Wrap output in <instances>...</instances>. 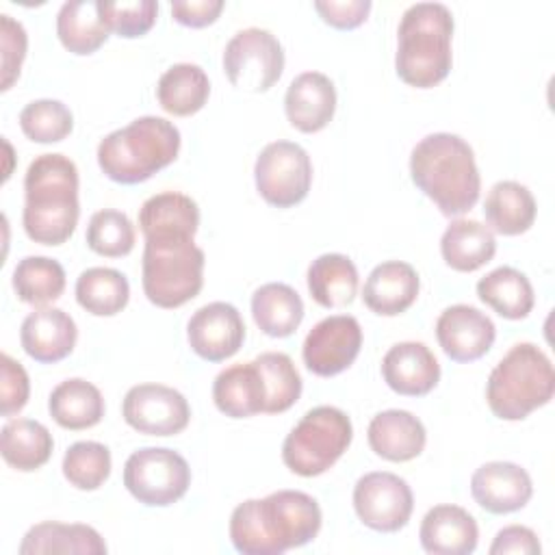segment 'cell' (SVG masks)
I'll return each instance as SVG.
<instances>
[{
    "mask_svg": "<svg viewBox=\"0 0 555 555\" xmlns=\"http://www.w3.org/2000/svg\"><path fill=\"white\" fill-rule=\"evenodd\" d=\"M48 412L63 429H89L104 416V397L91 382L72 377L52 388L48 397Z\"/></svg>",
    "mask_w": 555,
    "mask_h": 555,
    "instance_id": "cell-28",
    "label": "cell"
},
{
    "mask_svg": "<svg viewBox=\"0 0 555 555\" xmlns=\"http://www.w3.org/2000/svg\"><path fill=\"white\" fill-rule=\"evenodd\" d=\"M555 392L551 358L533 343H516L490 371L486 401L501 421H522Z\"/></svg>",
    "mask_w": 555,
    "mask_h": 555,
    "instance_id": "cell-7",
    "label": "cell"
},
{
    "mask_svg": "<svg viewBox=\"0 0 555 555\" xmlns=\"http://www.w3.org/2000/svg\"><path fill=\"white\" fill-rule=\"evenodd\" d=\"M488 551L490 555H540L542 546L533 529L525 525H507L496 531Z\"/></svg>",
    "mask_w": 555,
    "mask_h": 555,
    "instance_id": "cell-46",
    "label": "cell"
},
{
    "mask_svg": "<svg viewBox=\"0 0 555 555\" xmlns=\"http://www.w3.org/2000/svg\"><path fill=\"white\" fill-rule=\"evenodd\" d=\"M85 241H87V247L98 256L121 258L132 251L137 232L126 212L115 208H104L91 215Z\"/></svg>",
    "mask_w": 555,
    "mask_h": 555,
    "instance_id": "cell-40",
    "label": "cell"
},
{
    "mask_svg": "<svg viewBox=\"0 0 555 555\" xmlns=\"http://www.w3.org/2000/svg\"><path fill=\"white\" fill-rule=\"evenodd\" d=\"M442 260L460 273H473L496 254L494 232L475 219H455L440 238Z\"/></svg>",
    "mask_w": 555,
    "mask_h": 555,
    "instance_id": "cell-26",
    "label": "cell"
},
{
    "mask_svg": "<svg viewBox=\"0 0 555 555\" xmlns=\"http://www.w3.org/2000/svg\"><path fill=\"white\" fill-rule=\"evenodd\" d=\"M321 507L301 490H278L238 503L230 516L232 546L243 555H282L321 531Z\"/></svg>",
    "mask_w": 555,
    "mask_h": 555,
    "instance_id": "cell-1",
    "label": "cell"
},
{
    "mask_svg": "<svg viewBox=\"0 0 555 555\" xmlns=\"http://www.w3.org/2000/svg\"><path fill=\"white\" fill-rule=\"evenodd\" d=\"M124 421L145 436H176L186 429L191 408L184 395L165 384H137L121 403Z\"/></svg>",
    "mask_w": 555,
    "mask_h": 555,
    "instance_id": "cell-13",
    "label": "cell"
},
{
    "mask_svg": "<svg viewBox=\"0 0 555 555\" xmlns=\"http://www.w3.org/2000/svg\"><path fill=\"white\" fill-rule=\"evenodd\" d=\"M54 449L52 434L33 418H13L0 431L2 460L22 473L41 468Z\"/></svg>",
    "mask_w": 555,
    "mask_h": 555,
    "instance_id": "cell-34",
    "label": "cell"
},
{
    "mask_svg": "<svg viewBox=\"0 0 555 555\" xmlns=\"http://www.w3.org/2000/svg\"><path fill=\"white\" fill-rule=\"evenodd\" d=\"M78 338L76 321L61 308L33 310L20 330L22 349L41 364H54L67 358Z\"/></svg>",
    "mask_w": 555,
    "mask_h": 555,
    "instance_id": "cell-20",
    "label": "cell"
},
{
    "mask_svg": "<svg viewBox=\"0 0 555 555\" xmlns=\"http://www.w3.org/2000/svg\"><path fill=\"white\" fill-rule=\"evenodd\" d=\"M210 95V80L195 63L171 65L156 85V98L165 113L189 117L204 108Z\"/></svg>",
    "mask_w": 555,
    "mask_h": 555,
    "instance_id": "cell-32",
    "label": "cell"
},
{
    "mask_svg": "<svg viewBox=\"0 0 555 555\" xmlns=\"http://www.w3.org/2000/svg\"><path fill=\"white\" fill-rule=\"evenodd\" d=\"M100 15L106 26L124 39L143 37L156 22L158 2L132 0V2H104L100 0Z\"/></svg>",
    "mask_w": 555,
    "mask_h": 555,
    "instance_id": "cell-42",
    "label": "cell"
},
{
    "mask_svg": "<svg viewBox=\"0 0 555 555\" xmlns=\"http://www.w3.org/2000/svg\"><path fill=\"white\" fill-rule=\"evenodd\" d=\"M371 0H319L314 2V11L321 20L338 30H351L366 22L371 11Z\"/></svg>",
    "mask_w": 555,
    "mask_h": 555,
    "instance_id": "cell-45",
    "label": "cell"
},
{
    "mask_svg": "<svg viewBox=\"0 0 555 555\" xmlns=\"http://www.w3.org/2000/svg\"><path fill=\"white\" fill-rule=\"evenodd\" d=\"M362 347V327L351 314H332L321 319L306 336L301 356L310 373L334 377L347 371Z\"/></svg>",
    "mask_w": 555,
    "mask_h": 555,
    "instance_id": "cell-14",
    "label": "cell"
},
{
    "mask_svg": "<svg viewBox=\"0 0 555 555\" xmlns=\"http://www.w3.org/2000/svg\"><path fill=\"white\" fill-rule=\"evenodd\" d=\"M251 317L262 334L271 338H286L304 321V301L293 286L284 282H269L254 291Z\"/></svg>",
    "mask_w": 555,
    "mask_h": 555,
    "instance_id": "cell-30",
    "label": "cell"
},
{
    "mask_svg": "<svg viewBox=\"0 0 555 555\" xmlns=\"http://www.w3.org/2000/svg\"><path fill=\"white\" fill-rule=\"evenodd\" d=\"M106 551L108 546L104 538L93 527L80 522L67 525L56 520L33 525L24 533L17 548L20 555H104Z\"/></svg>",
    "mask_w": 555,
    "mask_h": 555,
    "instance_id": "cell-25",
    "label": "cell"
},
{
    "mask_svg": "<svg viewBox=\"0 0 555 555\" xmlns=\"http://www.w3.org/2000/svg\"><path fill=\"white\" fill-rule=\"evenodd\" d=\"M453 15L442 2H416L401 15L397 28V76L416 89L442 82L453 65Z\"/></svg>",
    "mask_w": 555,
    "mask_h": 555,
    "instance_id": "cell-4",
    "label": "cell"
},
{
    "mask_svg": "<svg viewBox=\"0 0 555 555\" xmlns=\"http://www.w3.org/2000/svg\"><path fill=\"white\" fill-rule=\"evenodd\" d=\"M418 288V273L410 262L386 260L369 273L362 288V301L379 317H397L416 301Z\"/></svg>",
    "mask_w": 555,
    "mask_h": 555,
    "instance_id": "cell-22",
    "label": "cell"
},
{
    "mask_svg": "<svg viewBox=\"0 0 555 555\" xmlns=\"http://www.w3.org/2000/svg\"><path fill=\"white\" fill-rule=\"evenodd\" d=\"M193 234L160 232L145 236L141 284L145 297L158 308H180L204 286V249Z\"/></svg>",
    "mask_w": 555,
    "mask_h": 555,
    "instance_id": "cell-6",
    "label": "cell"
},
{
    "mask_svg": "<svg viewBox=\"0 0 555 555\" xmlns=\"http://www.w3.org/2000/svg\"><path fill=\"white\" fill-rule=\"evenodd\" d=\"M256 191L275 208H291L306 199L312 184L308 152L293 141L267 143L254 165Z\"/></svg>",
    "mask_w": 555,
    "mask_h": 555,
    "instance_id": "cell-11",
    "label": "cell"
},
{
    "mask_svg": "<svg viewBox=\"0 0 555 555\" xmlns=\"http://www.w3.org/2000/svg\"><path fill=\"white\" fill-rule=\"evenodd\" d=\"M126 490L147 507H167L180 501L191 486L189 462L167 447H143L124 464Z\"/></svg>",
    "mask_w": 555,
    "mask_h": 555,
    "instance_id": "cell-9",
    "label": "cell"
},
{
    "mask_svg": "<svg viewBox=\"0 0 555 555\" xmlns=\"http://www.w3.org/2000/svg\"><path fill=\"white\" fill-rule=\"evenodd\" d=\"M286 119L299 132L323 130L336 113V87L321 72H301L295 76L284 95Z\"/></svg>",
    "mask_w": 555,
    "mask_h": 555,
    "instance_id": "cell-19",
    "label": "cell"
},
{
    "mask_svg": "<svg viewBox=\"0 0 555 555\" xmlns=\"http://www.w3.org/2000/svg\"><path fill=\"white\" fill-rule=\"evenodd\" d=\"M65 269L48 256H26L13 269V288L17 299L28 306L46 308L65 291Z\"/></svg>",
    "mask_w": 555,
    "mask_h": 555,
    "instance_id": "cell-37",
    "label": "cell"
},
{
    "mask_svg": "<svg viewBox=\"0 0 555 555\" xmlns=\"http://www.w3.org/2000/svg\"><path fill=\"white\" fill-rule=\"evenodd\" d=\"M212 401L230 418H249L264 412L267 386L256 362L223 369L212 382Z\"/></svg>",
    "mask_w": 555,
    "mask_h": 555,
    "instance_id": "cell-24",
    "label": "cell"
},
{
    "mask_svg": "<svg viewBox=\"0 0 555 555\" xmlns=\"http://www.w3.org/2000/svg\"><path fill=\"white\" fill-rule=\"evenodd\" d=\"M111 28L100 15V0H67L56 13V35L65 50L78 56L93 54Z\"/></svg>",
    "mask_w": 555,
    "mask_h": 555,
    "instance_id": "cell-31",
    "label": "cell"
},
{
    "mask_svg": "<svg viewBox=\"0 0 555 555\" xmlns=\"http://www.w3.org/2000/svg\"><path fill=\"white\" fill-rule=\"evenodd\" d=\"M351 438V418L340 408L317 405L284 438L282 462L299 477L323 475L343 457Z\"/></svg>",
    "mask_w": 555,
    "mask_h": 555,
    "instance_id": "cell-8",
    "label": "cell"
},
{
    "mask_svg": "<svg viewBox=\"0 0 555 555\" xmlns=\"http://www.w3.org/2000/svg\"><path fill=\"white\" fill-rule=\"evenodd\" d=\"M310 297L323 308H345L358 295L360 275L345 254H321L308 267Z\"/></svg>",
    "mask_w": 555,
    "mask_h": 555,
    "instance_id": "cell-29",
    "label": "cell"
},
{
    "mask_svg": "<svg viewBox=\"0 0 555 555\" xmlns=\"http://www.w3.org/2000/svg\"><path fill=\"white\" fill-rule=\"evenodd\" d=\"M180 143V130L171 121L143 115L100 141L98 165L117 184H139L171 165Z\"/></svg>",
    "mask_w": 555,
    "mask_h": 555,
    "instance_id": "cell-5",
    "label": "cell"
},
{
    "mask_svg": "<svg viewBox=\"0 0 555 555\" xmlns=\"http://www.w3.org/2000/svg\"><path fill=\"white\" fill-rule=\"evenodd\" d=\"M223 72L241 91H269L284 72V48L267 28H243L225 43Z\"/></svg>",
    "mask_w": 555,
    "mask_h": 555,
    "instance_id": "cell-10",
    "label": "cell"
},
{
    "mask_svg": "<svg viewBox=\"0 0 555 555\" xmlns=\"http://www.w3.org/2000/svg\"><path fill=\"white\" fill-rule=\"evenodd\" d=\"M80 217L78 167L65 154L37 156L24 176L22 223L30 241L63 245Z\"/></svg>",
    "mask_w": 555,
    "mask_h": 555,
    "instance_id": "cell-2",
    "label": "cell"
},
{
    "mask_svg": "<svg viewBox=\"0 0 555 555\" xmlns=\"http://www.w3.org/2000/svg\"><path fill=\"white\" fill-rule=\"evenodd\" d=\"M475 503L490 514H512L522 509L533 496L529 473L514 462H486L470 477Z\"/></svg>",
    "mask_w": 555,
    "mask_h": 555,
    "instance_id": "cell-17",
    "label": "cell"
},
{
    "mask_svg": "<svg viewBox=\"0 0 555 555\" xmlns=\"http://www.w3.org/2000/svg\"><path fill=\"white\" fill-rule=\"evenodd\" d=\"M189 347L206 362L232 358L245 340L241 312L228 301H210L193 312L186 323Z\"/></svg>",
    "mask_w": 555,
    "mask_h": 555,
    "instance_id": "cell-15",
    "label": "cell"
},
{
    "mask_svg": "<svg viewBox=\"0 0 555 555\" xmlns=\"http://www.w3.org/2000/svg\"><path fill=\"white\" fill-rule=\"evenodd\" d=\"M0 369H2V382H0V403L2 405H0V412H2V416H13L28 403V395H30L28 373L9 353L0 356Z\"/></svg>",
    "mask_w": 555,
    "mask_h": 555,
    "instance_id": "cell-44",
    "label": "cell"
},
{
    "mask_svg": "<svg viewBox=\"0 0 555 555\" xmlns=\"http://www.w3.org/2000/svg\"><path fill=\"white\" fill-rule=\"evenodd\" d=\"M139 225L143 236L160 232L197 234L199 208L195 199L178 191H163L147 197L139 210Z\"/></svg>",
    "mask_w": 555,
    "mask_h": 555,
    "instance_id": "cell-36",
    "label": "cell"
},
{
    "mask_svg": "<svg viewBox=\"0 0 555 555\" xmlns=\"http://www.w3.org/2000/svg\"><path fill=\"white\" fill-rule=\"evenodd\" d=\"M382 377L397 395L423 397L438 386L440 364L425 343L405 340L392 345L382 358Z\"/></svg>",
    "mask_w": 555,
    "mask_h": 555,
    "instance_id": "cell-18",
    "label": "cell"
},
{
    "mask_svg": "<svg viewBox=\"0 0 555 555\" xmlns=\"http://www.w3.org/2000/svg\"><path fill=\"white\" fill-rule=\"evenodd\" d=\"M369 447L388 462H410L418 457L427 442L425 425L408 410H384L375 414L366 429Z\"/></svg>",
    "mask_w": 555,
    "mask_h": 555,
    "instance_id": "cell-23",
    "label": "cell"
},
{
    "mask_svg": "<svg viewBox=\"0 0 555 555\" xmlns=\"http://www.w3.org/2000/svg\"><path fill=\"white\" fill-rule=\"evenodd\" d=\"M535 197L533 193L516 182V180H501L496 182L483 202V215L488 228L503 236H516L527 232L535 221Z\"/></svg>",
    "mask_w": 555,
    "mask_h": 555,
    "instance_id": "cell-27",
    "label": "cell"
},
{
    "mask_svg": "<svg viewBox=\"0 0 555 555\" xmlns=\"http://www.w3.org/2000/svg\"><path fill=\"white\" fill-rule=\"evenodd\" d=\"M223 11V0H176L171 15L178 24L189 28H204L212 24Z\"/></svg>",
    "mask_w": 555,
    "mask_h": 555,
    "instance_id": "cell-47",
    "label": "cell"
},
{
    "mask_svg": "<svg viewBox=\"0 0 555 555\" xmlns=\"http://www.w3.org/2000/svg\"><path fill=\"white\" fill-rule=\"evenodd\" d=\"M130 284L111 267L85 269L76 280V301L93 317H115L128 306Z\"/></svg>",
    "mask_w": 555,
    "mask_h": 555,
    "instance_id": "cell-35",
    "label": "cell"
},
{
    "mask_svg": "<svg viewBox=\"0 0 555 555\" xmlns=\"http://www.w3.org/2000/svg\"><path fill=\"white\" fill-rule=\"evenodd\" d=\"M22 132L35 143H59L74 130V115L61 100H35L20 113Z\"/></svg>",
    "mask_w": 555,
    "mask_h": 555,
    "instance_id": "cell-41",
    "label": "cell"
},
{
    "mask_svg": "<svg viewBox=\"0 0 555 555\" xmlns=\"http://www.w3.org/2000/svg\"><path fill=\"white\" fill-rule=\"evenodd\" d=\"M436 338L447 358L455 362H475L490 351L496 327L488 314L468 304H455L436 319Z\"/></svg>",
    "mask_w": 555,
    "mask_h": 555,
    "instance_id": "cell-16",
    "label": "cell"
},
{
    "mask_svg": "<svg viewBox=\"0 0 555 555\" xmlns=\"http://www.w3.org/2000/svg\"><path fill=\"white\" fill-rule=\"evenodd\" d=\"M421 546L431 555H468L477 548L479 527L460 505H434L421 520Z\"/></svg>",
    "mask_w": 555,
    "mask_h": 555,
    "instance_id": "cell-21",
    "label": "cell"
},
{
    "mask_svg": "<svg viewBox=\"0 0 555 555\" xmlns=\"http://www.w3.org/2000/svg\"><path fill=\"white\" fill-rule=\"evenodd\" d=\"M477 297L499 317L509 321L525 319L535 304L529 278L514 267H496L477 282Z\"/></svg>",
    "mask_w": 555,
    "mask_h": 555,
    "instance_id": "cell-33",
    "label": "cell"
},
{
    "mask_svg": "<svg viewBox=\"0 0 555 555\" xmlns=\"http://www.w3.org/2000/svg\"><path fill=\"white\" fill-rule=\"evenodd\" d=\"M256 366L262 373L267 386V414H282L293 408L301 397V375L291 360V356L282 351H264L254 358Z\"/></svg>",
    "mask_w": 555,
    "mask_h": 555,
    "instance_id": "cell-38",
    "label": "cell"
},
{
    "mask_svg": "<svg viewBox=\"0 0 555 555\" xmlns=\"http://www.w3.org/2000/svg\"><path fill=\"white\" fill-rule=\"evenodd\" d=\"M353 509L364 527L379 533H395L408 525L414 509V494L403 477L388 470H373L356 481Z\"/></svg>",
    "mask_w": 555,
    "mask_h": 555,
    "instance_id": "cell-12",
    "label": "cell"
},
{
    "mask_svg": "<svg viewBox=\"0 0 555 555\" xmlns=\"http://www.w3.org/2000/svg\"><path fill=\"white\" fill-rule=\"evenodd\" d=\"M412 182L444 217L468 212L481 191V176L473 147L451 132L423 137L410 154Z\"/></svg>",
    "mask_w": 555,
    "mask_h": 555,
    "instance_id": "cell-3",
    "label": "cell"
},
{
    "mask_svg": "<svg viewBox=\"0 0 555 555\" xmlns=\"http://www.w3.org/2000/svg\"><path fill=\"white\" fill-rule=\"evenodd\" d=\"M0 39H2V91L11 89V85L20 78V69L26 56L28 37L24 26L11 15H0Z\"/></svg>",
    "mask_w": 555,
    "mask_h": 555,
    "instance_id": "cell-43",
    "label": "cell"
},
{
    "mask_svg": "<svg viewBox=\"0 0 555 555\" xmlns=\"http://www.w3.org/2000/svg\"><path fill=\"white\" fill-rule=\"evenodd\" d=\"M63 475L76 490H98L111 475V451L95 440L74 442L63 455Z\"/></svg>",
    "mask_w": 555,
    "mask_h": 555,
    "instance_id": "cell-39",
    "label": "cell"
}]
</instances>
